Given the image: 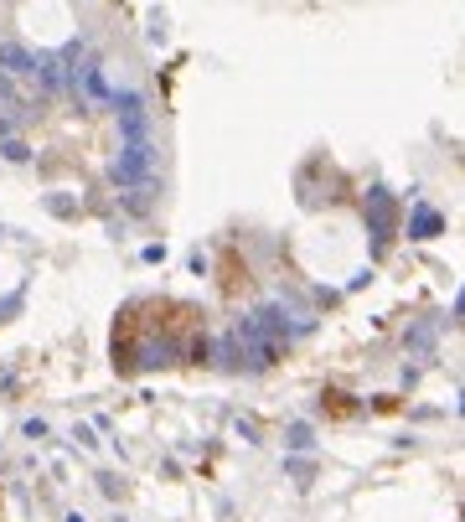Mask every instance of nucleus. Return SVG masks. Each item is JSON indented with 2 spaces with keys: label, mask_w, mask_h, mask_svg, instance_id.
Wrapping results in <instances>:
<instances>
[{
  "label": "nucleus",
  "mask_w": 465,
  "mask_h": 522,
  "mask_svg": "<svg viewBox=\"0 0 465 522\" xmlns=\"http://www.w3.org/2000/svg\"><path fill=\"white\" fill-rule=\"evenodd\" d=\"M414 238H434L439 233V212H429V207H419V217H414V228H409Z\"/></svg>",
  "instance_id": "obj_2"
},
{
  "label": "nucleus",
  "mask_w": 465,
  "mask_h": 522,
  "mask_svg": "<svg viewBox=\"0 0 465 522\" xmlns=\"http://www.w3.org/2000/svg\"><path fill=\"white\" fill-rule=\"evenodd\" d=\"M290 445H300V450L310 445V429H305V424H295V429H290Z\"/></svg>",
  "instance_id": "obj_4"
},
{
  "label": "nucleus",
  "mask_w": 465,
  "mask_h": 522,
  "mask_svg": "<svg viewBox=\"0 0 465 522\" xmlns=\"http://www.w3.org/2000/svg\"><path fill=\"white\" fill-rule=\"evenodd\" d=\"M0 150H6V161H26V140H0Z\"/></svg>",
  "instance_id": "obj_3"
},
{
  "label": "nucleus",
  "mask_w": 465,
  "mask_h": 522,
  "mask_svg": "<svg viewBox=\"0 0 465 522\" xmlns=\"http://www.w3.org/2000/svg\"><path fill=\"white\" fill-rule=\"evenodd\" d=\"M119 109V129H124V145H145L150 140V109L135 89H124V94H109Z\"/></svg>",
  "instance_id": "obj_1"
}]
</instances>
